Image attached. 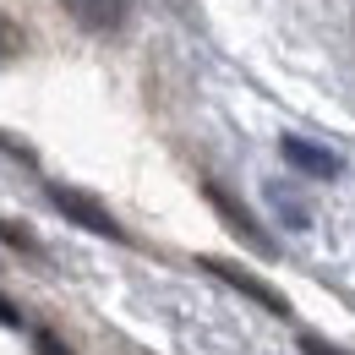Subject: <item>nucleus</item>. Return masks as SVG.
I'll return each instance as SVG.
<instances>
[{
    "instance_id": "nucleus-5",
    "label": "nucleus",
    "mask_w": 355,
    "mask_h": 355,
    "mask_svg": "<svg viewBox=\"0 0 355 355\" xmlns=\"http://www.w3.org/2000/svg\"><path fill=\"white\" fill-rule=\"evenodd\" d=\"M88 28H121V17H126V0H66Z\"/></svg>"
},
{
    "instance_id": "nucleus-9",
    "label": "nucleus",
    "mask_w": 355,
    "mask_h": 355,
    "mask_svg": "<svg viewBox=\"0 0 355 355\" xmlns=\"http://www.w3.org/2000/svg\"><path fill=\"white\" fill-rule=\"evenodd\" d=\"M301 355H345V350H334L328 339H317V334H306V339H301Z\"/></svg>"
},
{
    "instance_id": "nucleus-2",
    "label": "nucleus",
    "mask_w": 355,
    "mask_h": 355,
    "mask_svg": "<svg viewBox=\"0 0 355 355\" xmlns=\"http://www.w3.org/2000/svg\"><path fill=\"white\" fill-rule=\"evenodd\" d=\"M202 268H208L214 279H224L230 290H241V295H252V301H257L263 311H273V317H284V311H290V301H284V295H279L273 284H263L257 273H246L241 263H224V257H202Z\"/></svg>"
},
{
    "instance_id": "nucleus-8",
    "label": "nucleus",
    "mask_w": 355,
    "mask_h": 355,
    "mask_svg": "<svg viewBox=\"0 0 355 355\" xmlns=\"http://www.w3.org/2000/svg\"><path fill=\"white\" fill-rule=\"evenodd\" d=\"M28 49V39H22V28L11 22V17H0V60H17Z\"/></svg>"
},
{
    "instance_id": "nucleus-10",
    "label": "nucleus",
    "mask_w": 355,
    "mask_h": 355,
    "mask_svg": "<svg viewBox=\"0 0 355 355\" xmlns=\"http://www.w3.org/2000/svg\"><path fill=\"white\" fill-rule=\"evenodd\" d=\"M33 350H39V355H71L60 339H55V334H39V339H33Z\"/></svg>"
},
{
    "instance_id": "nucleus-6",
    "label": "nucleus",
    "mask_w": 355,
    "mask_h": 355,
    "mask_svg": "<svg viewBox=\"0 0 355 355\" xmlns=\"http://www.w3.org/2000/svg\"><path fill=\"white\" fill-rule=\"evenodd\" d=\"M268 202H273V208H279V219H284V224H295V230H306V224H311V214H306V202H295V197H290V191H284V186H268Z\"/></svg>"
},
{
    "instance_id": "nucleus-4",
    "label": "nucleus",
    "mask_w": 355,
    "mask_h": 355,
    "mask_svg": "<svg viewBox=\"0 0 355 355\" xmlns=\"http://www.w3.org/2000/svg\"><path fill=\"white\" fill-rule=\"evenodd\" d=\"M279 153H284V164H295L301 175H317V180H334V175H339V159H334L328 148L306 142V137H284Z\"/></svg>"
},
{
    "instance_id": "nucleus-3",
    "label": "nucleus",
    "mask_w": 355,
    "mask_h": 355,
    "mask_svg": "<svg viewBox=\"0 0 355 355\" xmlns=\"http://www.w3.org/2000/svg\"><path fill=\"white\" fill-rule=\"evenodd\" d=\"M208 202L219 208V219L230 224V230H235V235H241V241H246L252 252H263V257H279V252H273V235H268L263 224L252 219V214H246V208H241V202H235V197H230L224 186H214V180H208Z\"/></svg>"
},
{
    "instance_id": "nucleus-7",
    "label": "nucleus",
    "mask_w": 355,
    "mask_h": 355,
    "mask_svg": "<svg viewBox=\"0 0 355 355\" xmlns=\"http://www.w3.org/2000/svg\"><path fill=\"white\" fill-rule=\"evenodd\" d=\"M0 241H6V246H17V252H39L33 230H28V224H17V219H0Z\"/></svg>"
},
{
    "instance_id": "nucleus-1",
    "label": "nucleus",
    "mask_w": 355,
    "mask_h": 355,
    "mask_svg": "<svg viewBox=\"0 0 355 355\" xmlns=\"http://www.w3.org/2000/svg\"><path fill=\"white\" fill-rule=\"evenodd\" d=\"M49 202H55L71 224H83V230H93V235H104V241H126L121 224L110 219V208H98L88 191H77V186H49Z\"/></svg>"
},
{
    "instance_id": "nucleus-11",
    "label": "nucleus",
    "mask_w": 355,
    "mask_h": 355,
    "mask_svg": "<svg viewBox=\"0 0 355 355\" xmlns=\"http://www.w3.org/2000/svg\"><path fill=\"white\" fill-rule=\"evenodd\" d=\"M0 322H6V328H17V306H11L6 295H0Z\"/></svg>"
}]
</instances>
